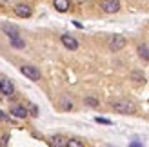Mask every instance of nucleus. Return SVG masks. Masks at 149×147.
<instances>
[{"label":"nucleus","mask_w":149,"mask_h":147,"mask_svg":"<svg viewBox=\"0 0 149 147\" xmlns=\"http://www.w3.org/2000/svg\"><path fill=\"white\" fill-rule=\"evenodd\" d=\"M111 107L115 109L116 113H122V114H133L136 111L135 104H131L127 100H116V102H111Z\"/></svg>","instance_id":"1"},{"label":"nucleus","mask_w":149,"mask_h":147,"mask_svg":"<svg viewBox=\"0 0 149 147\" xmlns=\"http://www.w3.org/2000/svg\"><path fill=\"white\" fill-rule=\"evenodd\" d=\"M20 73H22L24 76H27L29 80H33V82H38V80L42 78L40 71L36 69V67H33V65H22V67H20Z\"/></svg>","instance_id":"2"},{"label":"nucleus","mask_w":149,"mask_h":147,"mask_svg":"<svg viewBox=\"0 0 149 147\" xmlns=\"http://www.w3.org/2000/svg\"><path fill=\"white\" fill-rule=\"evenodd\" d=\"M100 9L104 13H116L120 11V2L118 0H100Z\"/></svg>","instance_id":"3"},{"label":"nucleus","mask_w":149,"mask_h":147,"mask_svg":"<svg viewBox=\"0 0 149 147\" xmlns=\"http://www.w3.org/2000/svg\"><path fill=\"white\" fill-rule=\"evenodd\" d=\"M0 93H2L4 96H13L15 94V85H13L11 80L0 78Z\"/></svg>","instance_id":"4"},{"label":"nucleus","mask_w":149,"mask_h":147,"mask_svg":"<svg viewBox=\"0 0 149 147\" xmlns=\"http://www.w3.org/2000/svg\"><path fill=\"white\" fill-rule=\"evenodd\" d=\"M124 47H125V38H124V36L116 35V36H113V38L109 40V49L113 51V53H116V51H120Z\"/></svg>","instance_id":"5"},{"label":"nucleus","mask_w":149,"mask_h":147,"mask_svg":"<svg viewBox=\"0 0 149 147\" xmlns=\"http://www.w3.org/2000/svg\"><path fill=\"white\" fill-rule=\"evenodd\" d=\"M15 13H17L20 18H29L33 15V9L27 4H17L15 6Z\"/></svg>","instance_id":"6"},{"label":"nucleus","mask_w":149,"mask_h":147,"mask_svg":"<svg viewBox=\"0 0 149 147\" xmlns=\"http://www.w3.org/2000/svg\"><path fill=\"white\" fill-rule=\"evenodd\" d=\"M60 40H62V44H64L65 49H71V51L78 49V42H77V38H74V36H71V35H62Z\"/></svg>","instance_id":"7"},{"label":"nucleus","mask_w":149,"mask_h":147,"mask_svg":"<svg viewBox=\"0 0 149 147\" xmlns=\"http://www.w3.org/2000/svg\"><path fill=\"white\" fill-rule=\"evenodd\" d=\"M53 6H55V9L58 13H65V11H69V0H53Z\"/></svg>","instance_id":"8"},{"label":"nucleus","mask_w":149,"mask_h":147,"mask_svg":"<svg viewBox=\"0 0 149 147\" xmlns=\"http://www.w3.org/2000/svg\"><path fill=\"white\" fill-rule=\"evenodd\" d=\"M2 31L7 35V38H11V36H18L20 31H18V27H15L11 24H2Z\"/></svg>","instance_id":"9"},{"label":"nucleus","mask_w":149,"mask_h":147,"mask_svg":"<svg viewBox=\"0 0 149 147\" xmlns=\"http://www.w3.org/2000/svg\"><path fill=\"white\" fill-rule=\"evenodd\" d=\"M11 114L15 116V118H26V116H27V109L24 105H15L11 109Z\"/></svg>","instance_id":"10"},{"label":"nucleus","mask_w":149,"mask_h":147,"mask_svg":"<svg viewBox=\"0 0 149 147\" xmlns=\"http://www.w3.org/2000/svg\"><path fill=\"white\" fill-rule=\"evenodd\" d=\"M51 145H53V147H68V138L53 136V138H51Z\"/></svg>","instance_id":"11"},{"label":"nucleus","mask_w":149,"mask_h":147,"mask_svg":"<svg viewBox=\"0 0 149 147\" xmlns=\"http://www.w3.org/2000/svg\"><path fill=\"white\" fill-rule=\"evenodd\" d=\"M9 42H11V46H13L15 49H24V47H26V42L20 38V35H18V36H11Z\"/></svg>","instance_id":"12"},{"label":"nucleus","mask_w":149,"mask_h":147,"mask_svg":"<svg viewBox=\"0 0 149 147\" xmlns=\"http://www.w3.org/2000/svg\"><path fill=\"white\" fill-rule=\"evenodd\" d=\"M136 51H138V56H140V58H144V60H149V47L146 46V44H140Z\"/></svg>","instance_id":"13"},{"label":"nucleus","mask_w":149,"mask_h":147,"mask_svg":"<svg viewBox=\"0 0 149 147\" xmlns=\"http://www.w3.org/2000/svg\"><path fill=\"white\" fill-rule=\"evenodd\" d=\"M86 104H87V105H91V107H96V105H98V100H96V98H91V96H87V98H86Z\"/></svg>","instance_id":"14"},{"label":"nucleus","mask_w":149,"mask_h":147,"mask_svg":"<svg viewBox=\"0 0 149 147\" xmlns=\"http://www.w3.org/2000/svg\"><path fill=\"white\" fill-rule=\"evenodd\" d=\"M84 144L78 142V140H68V147H82Z\"/></svg>","instance_id":"15"},{"label":"nucleus","mask_w":149,"mask_h":147,"mask_svg":"<svg viewBox=\"0 0 149 147\" xmlns=\"http://www.w3.org/2000/svg\"><path fill=\"white\" fill-rule=\"evenodd\" d=\"M131 78H133V80H138V82H146V78H144L142 75H140V73H136V71L131 75Z\"/></svg>","instance_id":"16"},{"label":"nucleus","mask_w":149,"mask_h":147,"mask_svg":"<svg viewBox=\"0 0 149 147\" xmlns=\"http://www.w3.org/2000/svg\"><path fill=\"white\" fill-rule=\"evenodd\" d=\"M95 122H98V123H106V126H111V120H107V118H102V116H96V118H95Z\"/></svg>","instance_id":"17"},{"label":"nucleus","mask_w":149,"mask_h":147,"mask_svg":"<svg viewBox=\"0 0 149 147\" xmlns=\"http://www.w3.org/2000/svg\"><path fill=\"white\" fill-rule=\"evenodd\" d=\"M29 113H31L33 116H36V114H38V109H36L35 105H29Z\"/></svg>","instance_id":"18"},{"label":"nucleus","mask_w":149,"mask_h":147,"mask_svg":"<svg viewBox=\"0 0 149 147\" xmlns=\"http://www.w3.org/2000/svg\"><path fill=\"white\" fill-rule=\"evenodd\" d=\"M0 120H7V116H6V114H4L2 111H0Z\"/></svg>","instance_id":"19"}]
</instances>
